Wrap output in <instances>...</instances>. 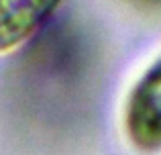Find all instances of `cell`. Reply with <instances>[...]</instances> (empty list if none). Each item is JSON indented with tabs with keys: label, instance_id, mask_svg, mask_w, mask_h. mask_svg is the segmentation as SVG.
Returning <instances> with one entry per match:
<instances>
[{
	"label": "cell",
	"instance_id": "cell-2",
	"mask_svg": "<svg viewBox=\"0 0 161 155\" xmlns=\"http://www.w3.org/2000/svg\"><path fill=\"white\" fill-rule=\"evenodd\" d=\"M61 0H0V53L33 37Z\"/></svg>",
	"mask_w": 161,
	"mask_h": 155
},
{
	"label": "cell",
	"instance_id": "cell-1",
	"mask_svg": "<svg viewBox=\"0 0 161 155\" xmlns=\"http://www.w3.org/2000/svg\"><path fill=\"white\" fill-rule=\"evenodd\" d=\"M129 139L145 151L161 149V59L130 90L125 112Z\"/></svg>",
	"mask_w": 161,
	"mask_h": 155
}]
</instances>
